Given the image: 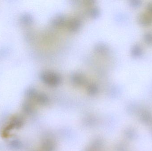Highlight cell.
<instances>
[{
	"mask_svg": "<svg viewBox=\"0 0 152 151\" xmlns=\"http://www.w3.org/2000/svg\"><path fill=\"white\" fill-rule=\"evenodd\" d=\"M41 77L42 80L45 83L50 86H57L61 81L60 76L58 74L51 71H45L42 73Z\"/></svg>",
	"mask_w": 152,
	"mask_h": 151,
	"instance_id": "obj_1",
	"label": "cell"
},
{
	"mask_svg": "<svg viewBox=\"0 0 152 151\" xmlns=\"http://www.w3.org/2000/svg\"><path fill=\"white\" fill-rule=\"evenodd\" d=\"M80 22L78 19L77 18H72L67 20L65 26L70 31H77L80 27Z\"/></svg>",
	"mask_w": 152,
	"mask_h": 151,
	"instance_id": "obj_2",
	"label": "cell"
},
{
	"mask_svg": "<svg viewBox=\"0 0 152 151\" xmlns=\"http://www.w3.org/2000/svg\"><path fill=\"white\" fill-rule=\"evenodd\" d=\"M72 81L78 85H83L86 83L87 79L83 74L80 72H76L73 74L72 77Z\"/></svg>",
	"mask_w": 152,
	"mask_h": 151,
	"instance_id": "obj_3",
	"label": "cell"
},
{
	"mask_svg": "<svg viewBox=\"0 0 152 151\" xmlns=\"http://www.w3.org/2000/svg\"><path fill=\"white\" fill-rule=\"evenodd\" d=\"M67 20L62 15L57 16L53 20L52 24L54 26L61 27L66 25Z\"/></svg>",
	"mask_w": 152,
	"mask_h": 151,
	"instance_id": "obj_4",
	"label": "cell"
},
{
	"mask_svg": "<svg viewBox=\"0 0 152 151\" xmlns=\"http://www.w3.org/2000/svg\"><path fill=\"white\" fill-rule=\"evenodd\" d=\"M96 50L97 52L100 54H105L107 52V48L106 46H104V45H102L100 44L99 46L96 47Z\"/></svg>",
	"mask_w": 152,
	"mask_h": 151,
	"instance_id": "obj_5",
	"label": "cell"
}]
</instances>
